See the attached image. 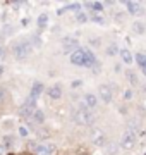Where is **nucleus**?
<instances>
[{
	"label": "nucleus",
	"instance_id": "nucleus-1",
	"mask_svg": "<svg viewBox=\"0 0 146 155\" xmlns=\"http://www.w3.org/2000/svg\"><path fill=\"white\" fill-rule=\"evenodd\" d=\"M12 54H14V57L19 59V61L28 59V57L33 54V45H31V41H28V40L16 41V43L12 45Z\"/></svg>",
	"mask_w": 146,
	"mask_h": 155
},
{
	"label": "nucleus",
	"instance_id": "nucleus-2",
	"mask_svg": "<svg viewBox=\"0 0 146 155\" xmlns=\"http://www.w3.org/2000/svg\"><path fill=\"white\" fill-rule=\"evenodd\" d=\"M74 122L78 124V126H91L93 122H95V116H93V112L84 109V107H81L78 110L74 112L72 116Z\"/></svg>",
	"mask_w": 146,
	"mask_h": 155
},
{
	"label": "nucleus",
	"instance_id": "nucleus-3",
	"mask_svg": "<svg viewBox=\"0 0 146 155\" xmlns=\"http://www.w3.org/2000/svg\"><path fill=\"white\" fill-rule=\"evenodd\" d=\"M34 110H36V100L29 97V98L24 102L23 105H21L19 114H21V117H23V119H28V117H33Z\"/></svg>",
	"mask_w": 146,
	"mask_h": 155
},
{
	"label": "nucleus",
	"instance_id": "nucleus-4",
	"mask_svg": "<svg viewBox=\"0 0 146 155\" xmlns=\"http://www.w3.org/2000/svg\"><path fill=\"white\" fill-rule=\"evenodd\" d=\"M136 145V133L132 129H127L125 133L122 134V138H120V147L124 150H132Z\"/></svg>",
	"mask_w": 146,
	"mask_h": 155
},
{
	"label": "nucleus",
	"instance_id": "nucleus-5",
	"mask_svg": "<svg viewBox=\"0 0 146 155\" xmlns=\"http://www.w3.org/2000/svg\"><path fill=\"white\" fill-rule=\"evenodd\" d=\"M62 48H64L65 54L72 55L78 48H81V47H79V40L74 38V36H67V38H64V40H62Z\"/></svg>",
	"mask_w": 146,
	"mask_h": 155
},
{
	"label": "nucleus",
	"instance_id": "nucleus-6",
	"mask_svg": "<svg viewBox=\"0 0 146 155\" xmlns=\"http://www.w3.org/2000/svg\"><path fill=\"white\" fill-rule=\"evenodd\" d=\"M90 138H91V143L96 145V147H105L107 145V134H105V131L103 129H93L90 134Z\"/></svg>",
	"mask_w": 146,
	"mask_h": 155
},
{
	"label": "nucleus",
	"instance_id": "nucleus-7",
	"mask_svg": "<svg viewBox=\"0 0 146 155\" xmlns=\"http://www.w3.org/2000/svg\"><path fill=\"white\" fill-rule=\"evenodd\" d=\"M84 61H86V48H78L71 55V62L78 67H84Z\"/></svg>",
	"mask_w": 146,
	"mask_h": 155
},
{
	"label": "nucleus",
	"instance_id": "nucleus-8",
	"mask_svg": "<svg viewBox=\"0 0 146 155\" xmlns=\"http://www.w3.org/2000/svg\"><path fill=\"white\" fill-rule=\"evenodd\" d=\"M98 95H100V98L103 100V104H110L112 98H113L112 88H110L108 84H101L100 88H98Z\"/></svg>",
	"mask_w": 146,
	"mask_h": 155
},
{
	"label": "nucleus",
	"instance_id": "nucleus-9",
	"mask_svg": "<svg viewBox=\"0 0 146 155\" xmlns=\"http://www.w3.org/2000/svg\"><path fill=\"white\" fill-rule=\"evenodd\" d=\"M124 5L127 7L129 14H132V16H141V14H144V9H143V5H141L139 2H124Z\"/></svg>",
	"mask_w": 146,
	"mask_h": 155
},
{
	"label": "nucleus",
	"instance_id": "nucleus-10",
	"mask_svg": "<svg viewBox=\"0 0 146 155\" xmlns=\"http://www.w3.org/2000/svg\"><path fill=\"white\" fill-rule=\"evenodd\" d=\"M96 105H98V98H96V95L86 93L84 98H83V107L88 109V110H91V109H96Z\"/></svg>",
	"mask_w": 146,
	"mask_h": 155
},
{
	"label": "nucleus",
	"instance_id": "nucleus-11",
	"mask_svg": "<svg viewBox=\"0 0 146 155\" xmlns=\"http://www.w3.org/2000/svg\"><path fill=\"white\" fill-rule=\"evenodd\" d=\"M46 95H48V98H52V100H59L62 97V86L60 84H52V86H48Z\"/></svg>",
	"mask_w": 146,
	"mask_h": 155
},
{
	"label": "nucleus",
	"instance_id": "nucleus-12",
	"mask_svg": "<svg viewBox=\"0 0 146 155\" xmlns=\"http://www.w3.org/2000/svg\"><path fill=\"white\" fill-rule=\"evenodd\" d=\"M34 155H55V147L53 145H40L34 150Z\"/></svg>",
	"mask_w": 146,
	"mask_h": 155
},
{
	"label": "nucleus",
	"instance_id": "nucleus-13",
	"mask_svg": "<svg viewBox=\"0 0 146 155\" xmlns=\"http://www.w3.org/2000/svg\"><path fill=\"white\" fill-rule=\"evenodd\" d=\"M43 84H41V81H34L33 83V86H31V91H29V97H31V98H38L40 95L43 93Z\"/></svg>",
	"mask_w": 146,
	"mask_h": 155
},
{
	"label": "nucleus",
	"instance_id": "nucleus-14",
	"mask_svg": "<svg viewBox=\"0 0 146 155\" xmlns=\"http://www.w3.org/2000/svg\"><path fill=\"white\" fill-rule=\"evenodd\" d=\"M96 64H98V61H96V57H95V54L91 52V50H88L86 48V61H84V67H95Z\"/></svg>",
	"mask_w": 146,
	"mask_h": 155
},
{
	"label": "nucleus",
	"instance_id": "nucleus-15",
	"mask_svg": "<svg viewBox=\"0 0 146 155\" xmlns=\"http://www.w3.org/2000/svg\"><path fill=\"white\" fill-rule=\"evenodd\" d=\"M86 7H88V9H90V12H93V14L103 12V4H101V2H88V4H86Z\"/></svg>",
	"mask_w": 146,
	"mask_h": 155
},
{
	"label": "nucleus",
	"instance_id": "nucleus-16",
	"mask_svg": "<svg viewBox=\"0 0 146 155\" xmlns=\"http://www.w3.org/2000/svg\"><path fill=\"white\" fill-rule=\"evenodd\" d=\"M136 62H138V66L141 67V71L144 72L146 76V54H136Z\"/></svg>",
	"mask_w": 146,
	"mask_h": 155
},
{
	"label": "nucleus",
	"instance_id": "nucleus-17",
	"mask_svg": "<svg viewBox=\"0 0 146 155\" xmlns=\"http://www.w3.org/2000/svg\"><path fill=\"white\" fill-rule=\"evenodd\" d=\"M31 119H33L36 124H43V122H45V114H43V110H41V109H36Z\"/></svg>",
	"mask_w": 146,
	"mask_h": 155
},
{
	"label": "nucleus",
	"instance_id": "nucleus-18",
	"mask_svg": "<svg viewBox=\"0 0 146 155\" xmlns=\"http://www.w3.org/2000/svg\"><path fill=\"white\" fill-rule=\"evenodd\" d=\"M119 55L122 57V61L125 62V64H132V55H131V52H129L127 48H122Z\"/></svg>",
	"mask_w": 146,
	"mask_h": 155
},
{
	"label": "nucleus",
	"instance_id": "nucleus-19",
	"mask_svg": "<svg viewBox=\"0 0 146 155\" xmlns=\"http://www.w3.org/2000/svg\"><path fill=\"white\" fill-rule=\"evenodd\" d=\"M46 24H48V14L43 12V14L38 16V26L40 28H46Z\"/></svg>",
	"mask_w": 146,
	"mask_h": 155
},
{
	"label": "nucleus",
	"instance_id": "nucleus-20",
	"mask_svg": "<svg viewBox=\"0 0 146 155\" xmlns=\"http://www.w3.org/2000/svg\"><path fill=\"white\" fill-rule=\"evenodd\" d=\"M125 78L129 79L131 84H138V76H136L134 71H127V72H125Z\"/></svg>",
	"mask_w": 146,
	"mask_h": 155
},
{
	"label": "nucleus",
	"instance_id": "nucleus-21",
	"mask_svg": "<svg viewBox=\"0 0 146 155\" xmlns=\"http://www.w3.org/2000/svg\"><path fill=\"white\" fill-rule=\"evenodd\" d=\"M7 97H9V93H7V90L4 88V86H0V107H2L4 104H5Z\"/></svg>",
	"mask_w": 146,
	"mask_h": 155
},
{
	"label": "nucleus",
	"instance_id": "nucleus-22",
	"mask_svg": "<svg viewBox=\"0 0 146 155\" xmlns=\"http://www.w3.org/2000/svg\"><path fill=\"white\" fill-rule=\"evenodd\" d=\"M117 52L120 54V50H119L117 45H110V47H107V54H108V55H115Z\"/></svg>",
	"mask_w": 146,
	"mask_h": 155
},
{
	"label": "nucleus",
	"instance_id": "nucleus-23",
	"mask_svg": "<svg viewBox=\"0 0 146 155\" xmlns=\"http://www.w3.org/2000/svg\"><path fill=\"white\" fill-rule=\"evenodd\" d=\"M76 19H78L79 22H84V21L90 19V16H86L84 12H76Z\"/></svg>",
	"mask_w": 146,
	"mask_h": 155
},
{
	"label": "nucleus",
	"instance_id": "nucleus-24",
	"mask_svg": "<svg viewBox=\"0 0 146 155\" xmlns=\"http://www.w3.org/2000/svg\"><path fill=\"white\" fill-rule=\"evenodd\" d=\"M90 19H91V21H95V22H100V24H103V22H105V19H103V17L96 16V14H93V12H90Z\"/></svg>",
	"mask_w": 146,
	"mask_h": 155
},
{
	"label": "nucleus",
	"instance_id": "nucleus-25",
	"mask_svg": "<svg viewBox=\"0 0 146 155\" xmlns=\"http://www.w3.org/2000/svg\"><path fill=\"white\" fill-rule=\"evenodd\" d=\"M132 95H134V93H132V90H125V93H124V98H125V100H131V98H132Z\"/></svg>",
	"mask_w": 146,
	"mask_h": 155
},
{
	"label": "nucleus",
	"instance_id": "nucleus-26",
	"mask_svg": "<svg viewBox=\"0 0 146 155\" xmlns=\"http://www.w3.org/2000/svg\"><path fill=\"white\" fill-rule=\"evenodd\" d=\"M134 29H136V31H139V33H143V31H144V28H143V24H141V22H136Z\"/></svg>",
	"mask_w": 146,
	"mask_h": 155
},
{
	"label": "nucleus",
	"instance_id": "nucleus-27",
	"mask_svg": "<svg viewBox=\"0 0 146 155\" xmlns=\"http://www.w3.org/2000/svg\"><path fill=\"white\" fill-rule=\"evenodd\" d=\"M19 134H21V136H28V131H26V127H19Z\"/></svg>",
	"mask_w": 146,
	"mask_h": 155
},
{
	"label": "nucleus",
	"instance_id": "nucleus-28",
	"mask_svg": "<svg viewBox=\"0 0 146 155\" xmlns=\"http://www.w3.org/2000/svg\"><path fill=\"white\" fill-rule=\"evenodd\" d=\"M78 86H81V79H76L72 83V88H78Z\"/></svg>",
	"mask_w": 146,
	"mask_h": 155
},
{
	"label": "nucleus",
	"instance_id": "nucleus-29",
	"mask_svg": "<svg viewBox=\"0 0 146 155\" xmlns=\"http://www.w3.org/2000/svg\"><path fill=\"white\" fill-rule=\"evenodd\" d=\"M113 152H115V147H113V145H110V147H108V152H107V153H108V155H112Z\"/></svg>",
	"mask_w": 146,
	"mask_h": 155
},
{
	"label": "nucleus",
	"instance_id": "nucleus-30",
	"mask_svg": "<svg viewBox=\"0 0 146 155\" xmlns=\"http://www.w3.org/2000/svg\"><path fill=\"white\" fill-rule=\"evenodd\" d=\"M78 155H90V153H88L86 150H79V153H78Z\"/></svg>",
	"mask_w": 146,
	"mask_h": 155
},
{
	"label": "nucleus",
	"instance_id": "nucleus-31",
	"mask_svg": "<svg viewBox=\"0 0 146 155\" xmlns=\"http://www.w3.org/2000/svg\"><path fill=\"white\" fill-rule=\"evenodd\" d=\"M4 52H5V50H4V47H2V45H0V55H2Z\"/></svg>",
	"mask_w": 146,
	"mask_h": 155
},
{
	"label": "nucleus",
	"instance_id": "nucleus-32",
	"mask_svg": "<svg viewBox=\"0 0 146 155\" xmlns=\"http://www.w3.org/2000/svg\"><path fill=\"white\" fill-rule=\"evenodd\" d=\"M0 72H2V66H0Z\"/></svg>",
	"mask_w": 146,
	"mask_h": 155
},
{
	"label": "nucleus",
	"instance_id": "nucleus-33",
	"mask_svg": "<svg viewBox=\"0 0 146 155\" xmlns=\"http://www.w3.org/2000/svg\"><path fill=\"white\" fill-rule=\"evenodd\" d=\"M7 155H14V153H7Z\"/></svg>",
	"mask_w": 146,
	"mask_h": 155
},
{
	"label": "nucleus",
	"instance_id": "nucleus-34",
	"mask_svg": "<svg viewBox=\"0 0 146 155\" xmlns=\"http://www.w3.org/2000/svg\"><path fill=\"white\" fill-rule=\"evenodd\" d=\"M26 155H28V153H26Z\"/></svg>",
	"mask_w": 146,
	"mask_h": 155
}]
</instances>
